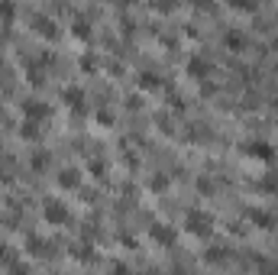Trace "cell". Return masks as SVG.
Segmentation results:
<instances>
[{"label": "cell", "instance_id": "1", "mask_svg": "<svg viewBox=\"0 0 278 275\" xmlns=\"http://www.w3.org/2000/svg\"><path fill=\"white\" fill-rule=\"evenodd\" d=\"M188 230H194V233H210V226H207V217L204 214H188Z\"/></svg>", "mask_w": 278, "mask_h": 275}, {"label": "cell", "instance_id": "2", "mask_svg": "<svg viewBox=\"0 0 278 275\" xmlns=\"http://www.w3.org/2000/svg\"><path fill=\"white\" fill-rule=\"evenodd\" d=\"M230 4H233V6H246V10H253L256 0H230Z\"/></svg>", "mask_w": 278, "mask_h": 275}]
</instances>
